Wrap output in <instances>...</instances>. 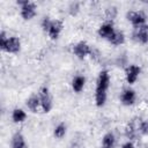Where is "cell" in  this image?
Listing matches in <instances>:
<instances>
[{
	"mask_svg": "<svg viewBox=\"0 0 148 148\" xmlns=\"http://www.w3.org/2000/svg\"><path fill=\"white\" fill-rule=\"evenodd\" d=\"M110 87V74L106 69L99 72L96 81V90H95V103L98 108L104 106L108 98V90Z\"/></svg>",
	"mask_w": 148,
	"mask_h": 148,
	"instance_id": "obj_1",
	"label": "cell"
},
{
	"mask_svg": "<svg viewBox=\"0 0 148 148\" xmlns=\"http://www.w3.org/2000/svg\"><path fill=\"white\" fill-rule=\"evenodd\" d=\"M0 49L7 53L16 54L21 50V40L16 36H7L5 31L0 32Z\"/></svg>",
	"mask_w": 148,
	"mask_h": 148,
	"instance_id": "obj_2",
	"label": "cell"
},
{
	"mask_svg": "<svg viewBox=\"0 0 148 148\" xmlns=\"http://www.w3.org/2000/svg\"><path fill=\"white\" fill-rule=\"evenodd\" d=\"M17 5H20L21 7V16L24 21H29L31 18H34L37 14V6L35 2L28 1V0H18Z\"/></svg>",
	"mask_w": 148,
	"mask_h": 148,
	"instance_id": "obj_3",
	"label": "cell"
},
{
	"mask_svg": "<svg viewBox=\"0 0 148 148\" xmlns=\"http://www.w3.org/2000/svg\"><path fill=\"white\" fill-rule=\"evenodd\" d=\"M38 96H39L40 108H42L43 112H45V113L50 112L51 109H52V106H53V99H52V95H51L49 88L42 87V88L39 89Z\"/></svg>",
	"mask_w": 148,
	"mask_h": 148,
	"instance_id": "obj_4",
	"label": "cell"
},
{
	"mask_svg": "<svg viewBox=\"0 0 148 148\" xmlns=\"http://www.w3.org/2000/svg\"><path fill=\"white\" fill-rule=\"evenodd\" d=\"M73 53L76 58H79L80 60H83L84 58H87L88 56L92 54V50L90 47V45L84 42V40H80L77 42L74 46H73Z\"/></svg>",
	"mask_w": 148,
	"mask_h": 148,
	"instance_id": "obj_5",
	"label": "cell"
},
{
	"mask_svg": "<svg viewBox=\"0 0 148 148\" xmlns=\"http://www.w3.org/2000/svg\"><path fill=\"white\" fill-rule=\"evenodd\" d=\"M141 73V67L138 65H130L125 68V79L128 84H133L136 82L139 75Z\"/></svg>",
	"mask_w": 148,
	"mask_h": 148,
	"instance_id": "obj_6",
	"label": "cell"
},
{
	"mask_svg": "<svg viewBox=\"0 0 148 148\" xmlns=\"http://www.w3.org/2000/svg\"><path fill=\"white\" fill-rule=\"evenodd\" d=\"M62 29H64V22L61 20H52L51 25H50L46 34L52 40H56L59 38Z\"/></svg>",
	"mask_w": 148,
	"mask_h": 148,
	"instance_id": "obj_7",
	"label": "cell"
},
{
	"mask_svg": "<svg viewBox=\"0 0 148 148\" xmlns=\"http://www.w3.org/2000/svg\"><path fill=\"white\" fill-rule=\"evenodd\" d=\"M127 20L132 23L134 28H138V27L146 24L147 17L143 12H130L127 13Z\"/></svg>",
	"mask_w": 148,
	"mask_h": 148,
	"instance_id": "obj_8",
	"label": "cell"
},
{
	"mask_svg": "<svg viewBox=\"0 0 148 148\" xmlns=\"http://www.w3.org/2000/svg\"><path fill=\"white\" fill-rule=\"evenodd\" d=\"M134 39L140 44H147L148 43V24H143L141 27L134 28L133 32Z\"/></svg>",
	"mask_w": 148,
	"mask_h": 148,
	"instance_id": "obj_9",
	"label": "cell"
},
{
	"mask_svg": "<svg viewBox=\"0 0 148 148\" xmlns=\"http://www.w3.org/2000/svg\"><path fill=\"white\" fill-rule=\"evenodd\" d=\"M136 101V92L135 90L131 89V88H127V89H124L121 95H120V102L123 105H126V106H130V105H133Z\"/></svg>",
	"mask_w": 148,
	"mask_h": 148,
	"instance_id": "obj_10",
	"label": "cell"
},
{
	"mask_svg": "<svg viewBox=\"0 0 148 148\" xmlns=\"http://www.w3.org/2000/svg\"><path fill=\"white\" fill-rule=\"evenodd\" d=\"M114 31H116V29H114V27H113L112 21H108V22L103 23V24L98 28L97 34H98V36H99L101 38L109 39V38L113 35V32H114Z\"/></svg>",
	"mask_w": 148,
	"mask_h": 148,
	"instance_id": "obj_11",
	"label": "cell"
},
{
	"mask_svg": "<svg viewBox=\"0 0 148 148\" xmlns=\"http://www.w3.org/2000/svg\"><path fill=\"white\" fill-rule=\"evenodd\" d=\"M116 146V136L113 133L108 132L103 135L102 138V143H101V148H114Z\"/></svg>",
	"mask_w": 148,
	"mask_h": 148,
	"instance_id": "obj_12",
	"label": "cell"
},
{
	"mask_svg": "<svg viewBox=\"0 0 148 148\" xmlns=\"http://www.w3.org/2000/svg\"><path fill=\"white\" fill-rule=\"evenodd\" d=\"M86 84V77L82 75H76L72 80V88L75 92H81Z\"/></svg>",
	"mask_w": 148,
	"mask_h": 148,
	"instance_id": "obj_13",
	"label": "cell"
},
{
	"mask_svg": "<svg viewBox=\"0 0 148 148\" xmlns=\"http://www.w3.org/2000/svg\"><path fill=\"white\" fill-rule=\"evenodd\" d=\"M27 106L28 109L31 111V112H37L38 111V108L40 106V101H39V96L37 95H31L28 99H27Z\"/></svg>",
	"mask_w": 148,
	"mask_h": 148,
	"instance_id": "obj_14",
	"label": "cell"
},
{
	"mask_svg": "<svg viewBox=\"0 0 148 148\" xmlns=\"http://www.w3.org/2000/svg\"><path fill=\"white\" fill-rule=\"evenodd\" d=\"M12 147L13 148H28V145L24 140V136L21 133H15L12 138Z\"/></svg>",
	"mask_w": 148,
	"mask_h": 148,
	"instance_id": "obj_15",
	"label": "cell"
},
{
	"mask_svg": "<svg viewBox=\"0 0 148 148\" xmlns=\"http://www.w3.org/2000/svg\"><path fill=\"white\" fill-rule=\"evenodd\" d=\"M108 40H109L112 45L118 46V45H121V44L125 43V35H124L123 31H120V30H116V31L113 32V35H112Z\"/></svg>",
	"mask_w": 148,
	"mask_h": 148,
	"instance_id": "obj_16",
	"label": "cell"
},
{
	"mask_svg": "<svg viewBox=\"0 0 148 148\" xmlns=\"http://www.w3.org/2000/svg\"><path fill=\"white\" fill-rule=\"evenodd\" d=\"M12 119L14 123L18 124V123H23L25 119H27V112L23 110V109H20V108H16L13 110L12 112Z\"/></svg>",
	"mask_w": 148,
	"mask_h": 148,
	"instance_id": "obj_17",
	"label": "cell"
},
{
	"mask_svg": "<svg viewBox=\"0 0 148 148\" xmlns=\"http://www.w3.org/2000/svg\"><path fill=\"white\" fill-rule=\"evenodd\" d=\"M66 132H67V127L64 123H60L58 124L56 127H54V131H53V135L57 138V139H61L66 135Z\"/></svg>",
	"mask_w": 148,
	"mask_h": 148,
	"instance_id": "obj_18",
	"label": "cell"
},
{
	"mask_svg": "<svg viewBox=\"0 0 148 148\" xmlns=\"http://www.w3.org/2000/svg\"><path fill=\"white\" fill-rule=\"evenodd\" d=\"M139 133L147 135L148 134V120H141L139 126Z\"/></svg>",
	"mask_w": 148,
	"mask_h": 148,
	"instance_id": "obj_19",
	"label": "cell"
},
{
	"mask_svg": "<svg viewBox=\"0 0 148 148\" xmlns=\"http://www.w3.org/2000/svg\"><path fill=\"white\" fill-rule=\"evenodd\" d=\"M51 22H52V20H51L50 17H47V16H45V17L42 20V29H43L45 32H47V30H49V28H50V25H51Z\"/></svg>",
	"mask_w": 148,
	"mask_h": 148,
	"instance_id": "obj_20",
	"label": "cell"
},
{
	"mask_svg": "<svg viewBox=\"0 0 148 148\" xmlns=\"http://www.w3.org/2000/svg\"><path fill=\"white\" fill-rule=\"evenodd\" d=\"M116 14H117L116 8H109V9L106 10V15H108V18H109V20H112V18L116 16Z\"/></svg>",
	"mask_w": 148,
	"mask_h": 148,
	"instance_id": "obj_21",
	"label": "cell"
},
{
	"mask_svg": "<svg viewBox=\"0 0 148 148\" xmlns=\"http://www.w3.org/2000/svg\"><path fill=\"white\" fill-rule=\"evenodd\" d=\"M69 10H71V14L72 15H75L76 12L79 10V3H72L71 7H69Z\"/></svg>",
	"mask_w": 148,
	"mask_h": 148,
	"instance_id": "obj_22",
	"label": "cell"
},
{
	"mask_svg": "<svg viewBox=\"0 0 148 148\" xmlns=\"http://www.w3.org/2000/svg\"><path fill=\"white\" fill-rule=\"evenodd\" d=\"M121 148H135V146L133 145V142L127 141V142H125V143L121 146Z\"/></svg>",
	"mask_w": 148,
	"mask_h": 148,
	"instance_id": "obj_23",
	"label": "cell"
}]
</instances>
